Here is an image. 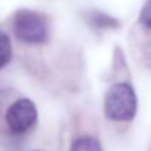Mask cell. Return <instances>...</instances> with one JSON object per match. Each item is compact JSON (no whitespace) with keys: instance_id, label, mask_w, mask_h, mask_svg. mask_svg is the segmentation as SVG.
I'll return each instance as SVG.
<instances>
[{"instance_id":"1","label":"cell","mask_w":151,"mask_h":151,"mask_svg":"<svg viewBox=\"0 0 151 151\" xmlns=\"http://www.w3.org/2000/svg\"><path fill=\"white\" fill-rule=\"evenodd\" d=\"M137 96L134 88L126 82L110 87L104 99L106 116L116 122H128L137 113Z\"/></svg>"},{"instance_id":"2","label":"cell","mask_w":151,"mask_h":151,"mask_svg":"<svg viewBox=\"0 0 151 151\" xmlns=\"http://www.w3.org/2000/svg\"><path fill=\"white\" fill-rule=\"evenodd\" d=\"M13 29L16 37L28 44H41L49 38L47 19L34 10H18L13 19Z\"/></svg>"},{"instance_id":"3","label":"cell","mask_w":151,"mask_h":151,"mask_svg":"<svg viewBox=\"0 0 151 151\" xmlns=\"http://www.w3.org/2000/svg\"><path fill=\"white\" fill-rule=\"evenodd\" d=\"M37 117V109L32 101L28 99H18L7 107L4 120L12 134L21 135L28 132L35 125Z\"/></svg>"},{"instance_id":"4","label":"cell","mask_w":151,"mask_h":151,"mask_svg":"<svg viewBox=\"0 0 151 151\" xmlns=\"http://www.w3.org/2000/svg\"><path fill=\"white\" fill-rule=\"evenodd\" d=\"M70 151H103L101 150L100 142L93 138V137H79L76 138L72 145H70Z\"/></svg>"},{"instance_id":"5","label":"cell","mask_w":151,"mask_h":151,"mask_svg":"<svg viewBox=\"0 0 151 151\" xmlns=\"http://www.w3.org/2000/svg\"><path fill=\"white\" fill-rule=\"evenodd\" d=\"M12 57V44L7 34L0 31V69L4 68Z\"/></svg>"},{"instance_id":"6","label":"cell","mask_w":151,"mask_h":151,"mask_svg":"<svg viewBox=\"0 0 151 151\" xmlns=\"http://www.w3.org/2000/svg\"><path fill=\"white\" fill-rule=\"evenodd\" d=\"M139 19H141V24H142L144 27H147L148 29H151V0H148V1L144 4V7H142V10H141Z\"/></svg>"}]
</instances>
